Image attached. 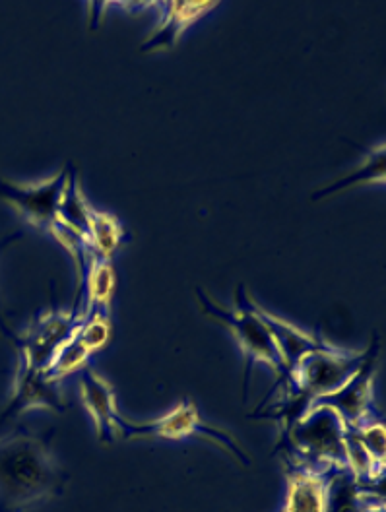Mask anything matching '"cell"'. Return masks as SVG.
I'll return each instance as SVG.
<instances>
[{
    "label": "cell",
    "mask_w": 386,
    "mask_h": 512,
    "mask_svg": "<svg viewBox=\"0 0 386 512\" xmlns=\"http://www.w3.org/2000/svg\"><path fill=\"white\" fill-rule=\"evenodd\" d=\"M63 485L47 439L28 431L0 437V512H28L57 497Z\"/></svg>",
    "instance_id": "obj_1"
},
{
    "label": "cell",
    "mask_w": 386,
    "mask_h": 512,
    "mask_svg": "<svg viewBox=\"0 0 386 512\" xmlns=\"http://www.w3.org/2000/svg\"><path fill=\"white\" fill-rule=\"evenodd\" d=\"M348 433L344 419L336 410L311 404L290 429L280 433L276 450L282 454L284 464L330 474L350 468Z\"/></svg>",
    "instance_id": "obj_2"
},
{
    "label": "cell",
    "mask_w": 386,
    "mask_h": 512,
    "mask_svg": "<svg viewBox=\"0 0 386 512\" xmlns=\"http://www.w3.org/2000/svg\"><path fill=\"white\" fill-rule=\"evenodd\" d=\"M196 297L200 301L202 311L208 317H212V319L218 320L226 326L227 332L233 336V340L237 342V346L241 348V352L245 355V359H247L245 390L249 386L251 371L258 363L270 367L278 375V383L286 381L288 367H286L282 355L278 352V346H276L268 326L258 315L257 301H253L247 295L245 286L237 288L233 309H226V307L218 305L202 289H196Z\"/></svg>",
    "instance_id": "obj_3"
},
{
    "label": "cell",
    "mask_w": 386,
    "mask_h": 512,
    "mask_svg": "<svg viewBox=\"0 0 386 512\" xmlns=\"http://www.w3.org/2000/svg\"><path fill=\"white\" fill-rule=\"evenodd\" d=\"M121 439H165V441L200 439V441L212 443L214 447L222 448L241 466H251V458L243 448L239 447V443L231 437V433L206 423L191 400H183L165 416L144 421V423H132L130 419L123 417Z\"/></svg>",
    "instance_id": "obj_4"
},
{
    "label": "cell",
    "mask_w": 386,
    "mask_h": 512,
    "mask_svg": "<svg viewBox=\"0 0 386 512\" xmlns=\"http://www.w3.org/2000/svg\"><path fill=\"white\" fill-rule=\"evenodd\" d=\"M367 359V350L354 352L344 350L328 342L321 350L305 353L297 359L286 377V388L305 398L309 404L340 390L344 384L350 383L363 367Z\"/></svg>",
    "instance_id": "obj_5"
},
{
    "label": "cell",
    "mask_w": 386,
    "mask_h": 512,
    "mask_svg": "<svg viewBox=\"0 0 386 512\" xmlns=\"http://www.w3.org/2000/svg\"><path fill=\"white\" fill-rule=\"evenodd\" d=\"M82 320V307H72L70 311H45L20 336H14L18 361L33 369L47 371L55 353L63 348V344L76 332Z\"/></svg>",
    "instance_id": "obj_6"
},
{
    "label": "cell",
    "mask_w": 386,
    "mask_h": 512,
    "mask_svg": "<svg viewBox=\"0 0 386 512\" xmlns=\"http://www.w3.org/2000/svg\"><path fill=\"white\" fill-rule=\"evenodd\" d=\"M379 353L381 344L375 338V342L367 348V359L354 379L340 390L315 400L313 404H322L336 410L348 429H355L375 417H381L375 408V373L379 365Z\"/></svg>",
    "instance_id": "obj_7"
},
{
    "label": "cell",
    "mask_w": 386,
    "mask_h": 512,
    "mask_svg": "<svg viewBox=\"0 0 386 512\" xmlns=\"http://www.w3.org/2000/svg\"><path fill=\"white\" fill-rule=\"evenodd\" d=\"M66 177L68 167L35 185H18L0 179V198L8 202L26 220V224L49 233L57 222Z\"/></svg>",
    "instance_id": "obj_8"
},
{
    "label": "cell",
    "mask_w": 386,
    "mask_h": 512,
    "mask_svg": "<svg viewBox=\"0 0 386 512\" xmlns=\"http://www.w3.org/2000/svg\"><path fill=\"white\" fill-rule=\"evenodd\" d=\"M65 392L61 381H53L45 371L33 369L30 365L18 361L16 381L12 398L2 414V419L22 416L32 410H51L63 412L66 410Z\"/></svg>",
    "instance_id": "obj_9"
},
{
    "label": "cell",
    "mask_w": 386,
    "mask_h": 512,
    "mask_svg": "<svg viewBox=\"0 0 386 512\" xmlns=\"http://www.w3.org/2000/svg\"><path fill=\"white\" fill-rule=\"evenodd\" d=\"M80 400L92 417L97 439L103 445H111L121 439L123 417L117 408V396L111 383L103 379L92 367L78 373Z\"/></svg>",
    "instance_id": "obj_10"
},
{
    "label": "cell",
    "mask_w": 386,
    "mask_h": 512,
    "mask_svg": "<svg viewBox=\"0 0 386 512\" xmlns=\"http://www.w3.org/2000/svg\"><path fill=\"white\" fill-rule=\"evenodd\" d=\"M161 10L160 24L140 45L142 53H158L175 49L183 33L187 32L198 20L208 16L218 2H158Z\"/></svg>",
    "instance_id": "obj_11"
},
{
    "label": "cell",
    "mask_w": 386,
    "mask_h": 512,
    "mask_svg": "<svg viewBox=\"0 0 386 512\" xmlns=\"http://www.w3.org/2000/svg\"><path fill=\"white\" fill-rule=\"evenodd\" d=\"M286 468V499L282 512H324L328 476L303 466L284 464Z\"/></svg>",
    "instance_id": "obj_12"
},
{
    "label": "cell",
    "mask_w": 386,
    "mask_h": 512,
    "mask_svg": "<svg viewBox=\"0 0 386 512\" xmlns=\"http://www.w3.org/2000/svg\"><path fill=\"white\" fill-rule=\"evenodd\" d=\"M117 288V274L113 260L92 256L84 284L80 291H76L74 307H82L84 315L90 313H109L111 303Z\"/></svg>",
    "instance_id": "obj_13"
},
{
    "label": "cell",
    "mask_w": 386,
    "mask_h": 512,
    "mask_svg": "<svg viewBox=\"0 0 386 512\" xmlns=\"http://www.w3.org/2000/svg\"><path fill=\"white\" fill-rule=\"evenodd\" d=\"M257 311L260 319L264 320V324L268 326V330L278 346V352L288 367V373H290L291 367L297 363L299 357H303L305 353L321 350L328 344V340H324L319 334H309V332L293 326L288 320L280 319L274 313L262 309L258 303Z\"/></svg>",
    "instance_id": "obj_14"
},
{
    "label": "cell",
    "mask_w": 386,
    "mask_h": 512,
    "mask_svg": "<svg viewBox=\"0 0 386 512\" xmlns=\"http://www.w3.org/2000/svg\"><path fill=\"white\" fill-rule=\"evenodd\" d=\"M385 169H386V146L383 144H377L373 146L367 154H365V160L361 161V165L354 169L350 175L334 181L332 185L324 187L319 192L313 194V200H319L324 198L328 194H334V192L346 191V189H352L355 185H385Z\"/></svg>",
    "instance_id": "obj_15"
},
{
    "label": "cell",
    "mask_w": 386,
    "mask_h": 512,
    "mask_svg": "<svg viewBox=\"0 0 386 512\" xmlns=\"http://www.w3.org/2000/svg\"><path fill=\"white\" fill-rule=\"evenodd\" d=\"M88 239H90V249L94 256L113 260V255L127 241V231L123 229V225L113 214L101 212L92 206L90 224H88Z\"/></svg>",
    "instance_id": "obj_16"
},
{
    "label": "cell",
    "mask_w": 386,
    "mask_h": 512,
    "mask_svg": "<svg viewBox=\"0 0 386 512\" xmlns=\"http://www.w3.org/2000/svg\"><path fill=\"white\" fill-rule=\"evenodd\" d=\"M324 512H363V485L350 468L328 476Z\"/></svg>",
    "instance_id": "obj_17"
},
{
    "label": "cell",
    "mask_w": 386,
    "mask_h": 512,
    "mask_svg": "<svg viewBox=\"0 0 386 512\" xmlns=\"http://www.w3.org/2000/svg\"><path fill=\"white\" fill-rule=\"evenodd\" d=\"M113 336V324L109 313H90L84 315L82 324L76 328L74 338L80 342V346L88 352L90 357L107 348Z\"/></svg>",
    "instance_id": "obj_18"
}]
</instances>
